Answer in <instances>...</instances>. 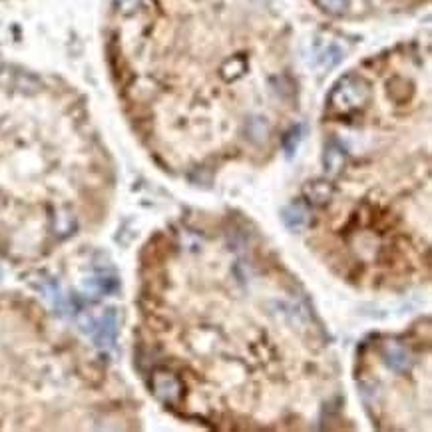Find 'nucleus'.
<instances>
[{"label":"nucleus","instance_id":"nucleus-2","mask_svg":"<svg viewBox=\"0 0 432 432\" xmlns=\"http://www.w3.org/2000/svg\"><path fill=\"white\" fill-rule=\"evenodd\" d=\"M283 221L289 228H301L307 221V211L301 205H289L283 211Z\"/></svg>","mask_w":432,"mask_h":432},{"label":"nucleus","instance_id":"nucleus-1","mask_svg":"<svg viewBox=\"0 0 432 432\" xmlns=\"http://www.w3.org/2000/svg\"><path fill=\"white\" fill-rule=\"evenodd\" d=\"M156 390L166 400H171V398L180 395V383H178V378H173L171 375H161L156 378Z\"/></svg>","mask_w":432,"mask_h":432}]
</instances>
